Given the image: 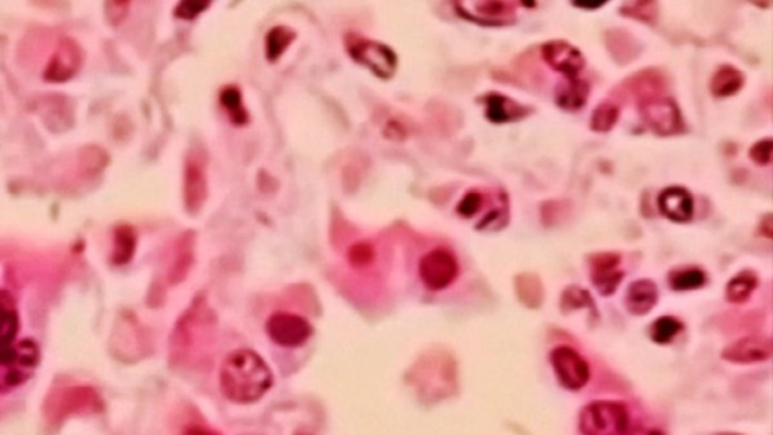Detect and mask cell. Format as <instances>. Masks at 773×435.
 I'll return each instance as SVG.
<instances>
[{
  "instance_id": "83f0119b",
  "label": "cell",
  "mask_w": 773,
  "mask_h": 435,
  "mask_svg": "<svg viewBox=\"0 0 773 435\" xmlns=\"http://www.w3.org/2000/svg\"><path fill=\"white\" fill-rule=\"evenodd\" d=\"M133 250H135V235L128 227L120 228L117 236V250H115V261L119 263H126L130 261Z\"/></svg>"
},
{
  "instance_id": "74e56055",
  "label": "cell",
  "mask_w": 773,
  "mask_h": 435,
  "mask_svg": "<svg viewBox=\"0 0 773 435\" xmlns=\"http://www.w3.org/2000/svg\"><path fill=\"white\" fill-rule=\"evenodd\" d=\"M717 435H741V434H733V432H726V434H717Z\"/></svg>"
},
{
  "instance_id": "e575fe53",
  "label": "cell",
  "mask_w": 773,
  "mask_h": 435,
  "mask_svg": "<svg viewBox=\"0 0 773 435\" xmlns=\"http://www.w3.org/2000/svg\"><path fill=\"white\" fill-rule=\"evenodd\" d=\"M772 215L768 213L766 217L761 219V223H760V233L763 235L764 237H768V239H772Z\"/></svg>"
},
{
  "instance_id": "f1b7e54d",
  "label": "cell",
  "mask_w": 773,
  "mask_h": 435,
  "mask_svg": "<svg viewBox=\"0 0 773 435\" xmlns=\"http://www.w3.org/2000/svg\"><path fill=\"white\" fill-rule=\"evenodd\" d=\"M623 13L630 17L644 22H654L657 15V5L653 2H633L623 6Z\"/></svg>"
},
{
  "instance_id": "30bf717a",
  "label": "cell",
  "mask_w": 773,
  "mask_h": 435,
  "mask_svg": "<svg viewBox=\"0 0 773 435\" xmlns=\"http://www.w3.org/2000/svg\"><path fill=\"white\" fill-rule=\"evenodd\" d=\"M350 53L355 61L368 67L377 76L390 77L396 70V55L384 44L359 40L354 44H350Z\"/></svg>"
},
{
  "instance_id": "277c9868",
  "label": "cell",
  "mask_w": 773,
  "mask_h": 435,
  "mask_svg": "<svg viewBox=\"0 0 773 435\" xmlns=\"http://www.w3.org/2000/svg\"><path fill=\"white\" fill-rule=\"evenodd\" d=\"M459 272L457 257L444 248H437L424 254L420 261L419 274L426 288L431 290H443L457 280Z\"/></svg>"
},
{
  "instance_id": "4316f807",
  "label": "cell",
  "mask_w": 773,
  "mask_h": 435,
  "mask_svg": "<svg viewBox=\"0 0 773 435\" xmlns=\"http://www.w3.org/2000/svg\"><path fill=\"white\" fill-rule=\"evenodd\" d=\"M583 307L594 308V301L585 289L577 288V286L565 289V292L562 295V310L570 312V310Z\"/></svg>"
},
{
  "instance_id": "7a4b0ae2",
  "label": "cell",
  "mask_w": 773,
  "mask_h": 435,
  "mask_svg": "<svg viewBox=\"0 0 773 435\" xmlns=\"http://www.w3.org/2000/svg\"><path fill=\"white\" fill-rule=\"evenodd\" d=\"M627 408L621 403L597 401L580 413L582 435H623L630 426Z\"/></svg>"
},
{
  "instance_id": "8992f818",
  "label": "cell",
  "mask_w": 773,
  "mask_h": 435,
  "mask_svg": "<svg viewBox=\"0 0 773 435\" xmlns=\"http://www.w3.org/2000/svg\"><path fill=\"white\" fill-rule=\"evenodd\" d=\"M641 114L645 123L657 135L670 137L683 130V119L679 106L668 97H653L641 103Z\"/></svg>"
},
{
  "instance_id": "52a82bcc",
  "label": "cell",
  "mask_w": 773,
  "mask_h": 435,
  "mask_svg": "<svg viewBox=\"0 0 773 435\" xmlns=\"http://www.w3.org/2000/svg\"><path fill=\"white\" fill-rule=\"evenodd\" d=\"M269 337L284 348H298L312 336V325L293 313H275L266 322Z\"/></svg>"
},
{
  "instance_id": "f546056e",
  "label": "cell",
  "mask_w": 773,
  "mask_h": 435,
  "mask_svg": "<svg viewBox=\"0 0 773 435\" xmlns=\"http://www.w3.org/2000/svg\"><path fill=\"white\" fill-rule=\"evenodd\" d=\"M373 257H375V251H373L372 246L369 245V244H357L348 253L351 265L357 266V268H364V266L370 265L373 262Z\"/></svg>"
},
{
  "instance_id": "8fae6325",
  "label": "cell",
  "mask_w": 773,
  "mask_h": 435,
  "mask_svg": "<svg viewBox=\"0 0 773 435\" xmlns=\"http://www.w3.org/2000/svg\"><path fill=\"white\" fill-rule=\"evenodd\" d=\"M544 61L552 67L553 70L559 71L570 81H574L579 76L580 71L585 68V57L582 55L579 49L571 46L566 41H548L543 46Z\"/></svg>"
},
{
  "instance_id": "ac0fdd59",
  "label": "cell",
  "mask_w": 773,
  "mask_h": 435,
  "mask_svg": "<svg viewBox=\"0 0 773 435\" xmlns=\"http://www.w3.org/2000/svg\"><path fill=\"white\" fill-rule=\"evenodd\" d=\"M743 84H745V77L742 75V71L737 70L734 67L722 66L713 75L710 91L716 97H730V95L739 93Z\"/></svg>"
},
{
  "instance_id": "5bb4252c",
  "label": "cell",
  "mask_w": 773,
  "mask_h": 435,
  "mask_svg": "<svg viewBox=\"0 0 773 435\" xmlns=\"http://www.w3.org/2000/svg\"><path fill=\"white\" fill-rule=\"evenodd\" d=\"M659 209L662 215L674 223H688L693 215V199L689 191L680 186H671L659 195Z\"/></svg>"
},
{
  "instance_id": "5b68a950",
  "label": "cell",
  "mask_w": 773,
  "mask_h": 435,
  "mask_svg": "<svg viewBox=\"0 0 773 435\" xmlns=\"http://www.w3.org/2000/svg\"><path fill=\"white\" fill-rule=\"evenodd\" d=\"M553 369L559 383L568 390H580L590 381V366L577 351L570 346H557L550 354Z\"/></svg>"
},
{
  "instance_id": "8d00e7d4",
  "label": "cell",
  "mask_w": 773,
  "mask_h": 435,
  "mask_svg": "<svg viewBox=\"0 0 773 435\" xmlns=\"http://www.w3.org/2000/svg\"><path fill=\"white\" fill-rule=\"evenodd\" d=\"M182 435H218L213 431L203 428V426H189L182 432Z\"/></svg>"
},
{
  "instance_id": "836d02e7",
  "label": "cell",
  "mask_w": 773,
  "mask_h": 435,
  "mask_svg": "<svg viewBox=\"0 0 773 435\" xmlns=\"http://www.w3.org/2000/svg\"><path fill=\"white\" fill-rule=\"evenodd\" d=\"M482 206V195L477 191H470L461 203L458 204V213L462 217L470 218L476 215Z\"/></svg>"
},
{
  "instance_id": "44dd1931",
  "label": "cell",
  "mask_w": 773,
  "mask_h": 435,
  "mask_svg": "<svg viewBox=\"0 0 773 435\" xmlns=\"http://www.w3.org/2000/svg\"><path fill=\"white\" fill-rule=\"evenodd\" d=\"M590 94V86L583 81H571L565 86H562L557 93L556 102L565 111H577L583 108Z\"/></svg>"
},
{
  "instance_id": "d590c367",
  "label": "cell",
  "mask_w": 773,
  "mask_h": 435,
  "mask_svg": "<svg viewBox=\"0 0 773 435\" xmlns=\"http://www.w3.org/2000/svg\"><path fill=\"white\" fill-rule=\"evenodd\" d=\"M623 435H662L659 431L655 430H646V428H642V426H635V428H630L628 426V430L624 432Z\"/></svg>"
},
{
  "instance_id": "484cf974",
  "label": "cell",
  "mask_w": 773,
  "mask_h": 435,
  "mask_svg": "<svg viewBox=\"0 0 773 435\" xmlns=\"http://www.w3.org/2000/svg\"><path fill=\"white\" fill-rule=\"evenodd\" d=\"M221 103L224 104L227 114L230 115L233 123H246L248 115H246V111L242 106L241 93H239L237 88H227V90L222 91Z\"/></svg>"
},
{
  "instance_id": "4dcf8cb0",
  "label": "cell",
  "mask_w": 773,
  "mask_h": 435,
  "mask_svg": "<svg viewBox=\"0 0 773 435\" xmlns=\"http://www.w3.org/2000/svg\"><path fill=\"white\" fill-rule=\"evenodd\" d=\"M15 333H17V319L14 313L0 310V346L10 343Z\"/></svg>"
},
{
  "instance_id": "7c38bea8",
  "label": "cell",
  "mask_w": 773,
  "mask_h": 435,
  "mask_svg": "<svg viewBox=\"0 0 773 435\" xmlns=\"http://www.w3.org/2000/svg\"><path fill=\"white\" fill-rule=\"evenodd\" d=\"M773 345L769 337L750 336L733 342L722 352V359L731 363H760L772 357Z\"/></svg>"
},
{
  "instance_id": "2e32d148",
  "label": "cell",
  "mask_w": 773,
  "mask_h": 435,
  "mask_svg": "<svg viewBox=\"0 0 773 435\" xmlns=\"http://www.w3.org/2000/svg\"><path fill=\"white\" fill-rule=\"evenodd\" d=\"M79 64H81L79 49L76 48L75 43H71L70 40H66L59 44L55 57L52 58L46 77L49 81H67L68 77L75 75L76 70L79 68Z\"/></svg>"
},
{
  "instance_id": "ffe728a7",
  "label": "cell",
  "mask_w": 773,
  "mask_h": 435,
  "mask_svg": "<svg viewBox=\"0 0 773 435\" xmlns=\"http://www.w3.org/2000/svg\"><path fill=\"white\" fill-rule=\"evenodd\" d=\"M757 284L759 279L752 271H742L741 274H737L726 284V299L734 304L745 303L754 292Z\"/></svg>"
},
{
  "instance_id": "603a6c76",
  "label": "cell",
  "mask_w": 773,
  "mask_h": 435,
  "mask_svg": "<svg viewBox=\"0 0 773 435\" xmlns=\"http://www.w3.org/2000/svg\"><path fill=\"white\" fill-rule=\"evenodd\" d=\"M683 330V324L672 316H662L651 325V339L659 343L666 345L674 341L675 336Z\"/></svg>"
},
{
  "instance_id": "9a60e30c",
  "label": "cell",
  "mask_w": 773,
  "mask_h": 435,
  "mask_svg": "<svg viewBox=\"0 0 773 435\" xmlns=\"http://www.w3.org/2000/svg\"><path fill=\"white\" fill-rule=\"evenodd\" d=\"M619 256L606 253V254H599L592 257V281L595 288L599 289V292L604 297L612 295L617 290L619 283L623 281V272H618L617 266L619 265Z\"/></svg>"
},
{
  "instance_id": "1f68e13d",
  "label": "cell",
  "mask_w": 773,
  "mask_h": 435,
  "mask_svg": "<svg viewBox=\"0 0 773 435\" xmlns=\"http://www.w3.org/2000/svg\"><path fill=\"white\" fill-rule=\"evenodd\" d=\"M772 139H763L755 144L754 147L750 150V156L757 165H769L772 161Z\"/></svg>"
},
{
  "instance_id": "6da1fadb",
  "label": "cell",
  "mask_w": 773,
  "mask_h": 435,
  "mask_svg": "<svg viewBox=\"0 0 773 435\" xmlns=\"http://www.w3.org/2000/svg\"><path fill=\"white\" fill-rule=\"evenodd\" d=\"M271 386V369L254 351H235L227 357L222 365V393L233 403H255L268 392Z\"/></svg>"
},
{
  "instance_id": "7402d4cb",
  "label": "cell",
  "mask_w": 773,
  "mask_h": 435,
  "mask_svg": "<svg viewBox=\"0 0 773 435\" xmlns=\"http://www.w3.org/2000/svg\"><path fill=\"white\" fill-rule=\"evenodd\" d=\"M295 39V33L284 26H277L266 37V57L269 61H277Z\"/></svg>"
},
{
  "instance_id": "d6986e66",
  "label": "cell",
  "mask_w": 773,
  "mask_h": 435,
  "mask_svg": "<svg viewBox=\"0 0 773 435\" xmlns=\"http://www.w3.org/2000/svg\"><path fill=\"white\" fill-rule=\"evenodd\" d=\"M486 117L493 123H508L521 119L520 104L502 94L486 95Z\"/></svg>"
},
{
  "instance_id": "9c48e42d",
  "label": "cell",
  "mask_w": 773,
  "mask_h": 435,
  "mask_svg": "<svg viewBox=\"0 0 773 435\" xmlns=\"http://www.w3.org/2000/svg\"><path fill=\"white\" fill-rule=\"evenodd\" d=\"M99 407L100 397L93 388L71 387L50 399L48 414L52 421L59 422L76 413L97 412Z\"/></svg>"
},
{
  "instance_id": "cb8c5ba5",
  "label": "cell",
  "mask_w": 773,
  "mask_h": 435,
  "mask_svg": "<svg viewBox=\"0 0 773 435\" xmlns=\"http://www.w3.org/2000/svg\"><path fill=\"white\" fill-rule=\"evenodd\" d=\"M706 281H707V275L704 271L697 270V268L677 271V272H672L670 275L671 288L679 290V292L703 288Z\"/></svg>"
},
{
  "instance_id": "3957f363",
  "label": "cell",
  "mask_w": 773,
  "mask_h": 435,
  "mask_svg": "<svg viewBox=\"0 0 773 435\" xmlns=\"http://www.w3.org/2000/svg\"><path fill=\"white\" fill-rule=\"evenodd\" d=\"M38 350L32 342H22L17 348L0 350V392L17 387L37 366Z\"/></svg>"
},
{
  "instance_id": "e0dca14e",
  "label": "cell",
  "mask_w": 773,
  "mask_h": 435,
  "mask_svg": "<svg viewBox=\"0 0 773 435\" xmlns=\"http://www.w3.org/2000/svg\"><path fill=\"white\" fill-rule=\"evenodd\" d=\"M659 299L657 286L650 280H639L630 284L627 295H626V307L628 312L644 316L655 307Z\"/></svg>"
},
{
  "instance_id": "d6a6232c",
  "label": "cell",
  "mask_w": 773,
  "mask_h": 435,
  "mask_svg": "<svg viewBox=\"0 0 773 435\" xmlns=\"http://www.w3.org/2000/svg\"><path fill=\"white\" fill-rule=\"evenodd\" d=\"M206 8H209L208 2H199V0H186V2H182L179 6H177V10H175V15L180 17V19L184 20H192L197 17V15L201 14Z\"/></svg>"
},
{
  "instance_id": "d4e9b609",
  "label": "cell",
  "mask_w": 773,
  "mask_h": 435,
  "mask_svg": "<svg viewBox=\"0 0 773 435\" xmlns=\"http://www.w3.org/2000/svg\"><path fill=\"white\" fill-rule=\"evenodd\" d=\"M618 119H619V108L617 104L606 102L595 109L591 119V128L595 132H609L617 124Z\"/></svg>"
},
{
  "instance_id": "4fadbf2b",
  "label": "cell",
  "mask_w": 773,
  "mask_h": 435,
  "mask_svg": "<svg viewBox=\"0 0 773 435\" xmlns=\"http://www.w3.org/2000/svg\"><path fill=\"white\" fill-rule=\"evenodd\" d=\"M208 199V179L201 159L189 157L184 170V204L189 212H200Z\"/></svg>"
},
{
  "instance_id": "ba28073f",
  "label": "cell",
  "mask_w": 773,
  "mask_h": 435,
  "mask_svg": "<svg viewBox=\"0 0 773 435\" xmlns=\"http://www.w3.org/2000/svg\"><path fill=\"white\" fill-rule=\"evenodd\" d=\"M455 8L462 17L486 26H503L515 20V4L500 0H467L458 2Z\"/></svg>"
}]
</instances>
